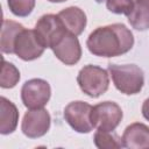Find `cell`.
I'll list each match as a JSON object with an SVG mask.
<instances>
[{
    "label": "cell",
    "mask_w": 149,
    "mask_h": 149,
    "mask_svg": "<svg viewBox=\"0 0 149 149\" xmlns=\"http://www.w3.org/2000/svg\"><path fill=\"white\" fill-rule=\"evenodd\" d=\"M36 0H7V5L9 10L19 17H26L28 16L34 7H35Z\"/></svg>",
    "instance_id": "18"
},
{
    "label": "cell",
    "mask_w": 149,
    "mask_h": 149,
    "mask_svg": "<svg viewBox=\"0 0 149 149\" xmlns=\"http://www.w3.org/2000/svg\"><path fill=\"white\" fill-rule=\"evenodd\" d=\"M108 71L114 86L123 94H136L144 85V73L135 64H109Z\"/></svg>",
    "instance_id": "2"
},
{
    "label": "cell",
    "mask_w": 149,
    "mask_h": 149,
    "mask_svg": "<svg viewBox=\"0 0 149 149\" xmlns=\"http://www.w3.org/2000/svg\"><path fill=\"white\" fill-rule=\"evenodd\" d=\"M77 83L86 95L98 98L108 90L109 74L105 69L88 64L81 68L78 72Z\"/></svg>",
    "instance_id": "3"
},
{
    "label": "cell",
    "mask_w": 149,
    "mask_h": 149,
    "mask_svg": "<svg viewBox=\"0 0 149 149\" xmlns=\"http://www.w3.org/2000/svg\"><path fill=\"white\" fill-rule=\"evenodd\" d=\"M19 111L16 106L5 97L0 98V133L7 135L17 127Z\"/></svg>",
    "instance_id": "13"
},
{
    "label": "cell",
    "mask_w": 149,
    "mask_h": 149,
    "mask_svg": "<svg viewBox=\"0 0 149 149\" xmlns=\"http://www.w3.org/2000/svg\"><path fill=\"white\" fill-rule=\"evenodd\" d=\"M48 1H50V2H64L66 0H48Z\"/></svg>",
    "instance_id": "21"
},
{
    "label": "cell",
    "mask_w": 149,
    "mask_h": 149,
    "mask_svg": "<svg viewBox=\"0 0 149 149\" xmlns=\"http://www.w3.org/2000/svg\"><path fill=\"white\" fill-rule=\"evenodd\" d=\"M127 19L134 29L140 31L147 30L149 28V0H134Z\"/></svg>",
    "instance_id": "14"
},
{
    "label": "cell",
    "mask_w": 149,
    "mask_h": 149,
    "mask_svg": "<svg viewBox=\"0 0 149 149\" xmlns=\"http://www.w3.org/2000/svg\"><path fill=\"white\" fill-rule=\"evenodd\" d=\"M19 80H20V72H19L17 68L14 64H12L2 58L0 86L2 88H12L19 83Z\"/></svg>",
    "instance_id": "17"
},
{
    "label": "cell",
    "mask_w": 149,
    "mask_h": 149,
    "mask_svg": "<svg viewBox=\"0 0 149 149\" xmlns=\"http://www.w3.org/2000/svg\"><path fill=\"white\" fill-rule=\"evenodd\" d=\"M134 0H106V7L114 14L128 15L133 8Z\"/></svg>",
    "instance_id": "19"
},
{
    "label": "cell",
    "mask_w": 149,
    "mask_h": 149,
    "mask_svg": "<svg viewBox=\"0 0 149 149\" xmlns=\"http://www.w3.org/2000/svg\"><path fill=\"white\" fill-rule=\"evenodd\" d=\"M93 141L97 148L99 149H115L123 147L122 139H120L113 132L97 130L93 136Z\"/></svg>",
    "instance_id": "16"
},
{
    "label": "cell",
    "mask_w": 149,
    "mask_h": 149,
    "mask_svg": "<svg viewBox=\"0 0 149 149\" xmlns=\"http://www.w3.org/2000/svg\"><path fill=\"white\" fill-rule=\"evenodd\" d=\"M51 95V88L47 80L33 78L27 80L21 88V100L29 109L43 108Z\"/></svg>",
    "instance_id": "6"
},
{
    "label": "cell",
    "mask_w": 149,
    "mask_h": 149,
    "mask_svg": "<svg viewBox=\"0 0 149 149\" xmlns=\"http://www.w3.org/2000/svg\"><path fill=\"white\" fill-rule=\"evenodd\" d=\"M92 109L93 106L85 101H72L68 104L64 108V119L69 126L77 133L86 134L90 133L93 128L92 121Z\"/></svg>",
    "instance_id": "5"
},
{
    "label": "cell",
    "mask_w": 149,
    "mask_h": 149,
    "mask_svg": "<svg viewBox=\"0 0 149 149\" xmlns=\"http://www.w3.org/2000/svg\"><path fill=\"white\" fill-rule=\"evenodd\" d=\"M51 118L47 109L36 108L24 113L21 123L22 133L29 139H38L45 135L50 128Z\"/></svg>",
    "instance_id": "9"
},
{
    "label": "cell",
    "mask_w": 149,
    "mask_h": 149,
    "mask_svg": "<svg viewBox=\"0 0 149 149\" xmlns=\"http://www.w3.org/2000/svg\"><path fill=\"white\" fill-rule=\"evenodd\" d=\"M142 115L146 120L149 121V98H147L144 101H143V105H142Z\"/></svg>",
    "instance_id": "20"
},
{
    "label": "cell",
    "mask_w": 149,
    "mask_h": 149,
    "mask_svg": "<svg viewBox=\"0 0 149 149\" xmlns=\"http://www.w3.org/2000/svg\"><path fill=\"white\" fill-rule=\"evenodd\" d=\"M34 30L43 47L50 49L55 47L68 33L59 16L55 14L42 15L36 22Z\"/></svg>",
    "instance_id": "4"
},
{
    "label": "cell",
    "mask_w": 149,
    "mask_h": 149,
    "mask_svg": "<svg viewBox=\"0 0 149 149\" xmlns=\"http://www.w3.org/2000/svg\"><path fill=\"white\" fill-rule=\"evenodd\" d=\"M24 27L12 20H3L1 28V51L3 54H14V42L17 34Z\"/></svg>",
    "instance_id": "15"
},
{
    "label": "cell",
    "mask_w": 149,
    "mask_h": 149,
    "mask_svg": "<svg viewBox=\"0 0 149 149\" xmlns=\"http://www.w3.org/2000/svg\"><path fill=\"white\" fill-rule=\"evenodd\" d=\"M122 109L114 101H102L93 106L92 121L98 130L113 132L122 120Z\"/></svg>",
    "instance_id": "7"
},
{
    "label": "cell",
    "mask_w": 149,
    "mask_h": 149,
    "mask_svg": "<svg viewBox=\"0 0 149 149\" xmlns=\"http://www.w3.org/2000/svg\"><path fill=\"white\" fill-rule=\"evenodd\" d=\"M123 147L130 149H149V127L141 122L127 126L122 134Z\"/></svg>",
    "instance_id": "11"
},
{
    "label": "cell",
    "mask_w": 149,
    "mask_h": 149,
    "mask_svg": "<svg viewBox=\"0 0 149 149\" xmlns=\"http://www.w3.org/2000/svg\"><path fill=\"white\" fill-rule=\"evenodd\" d=\"M44 47L40 42L34 29L23 28L14 42V54L22 61H34L44 52Z\"/></svg>",
    "instance_id": "8"
},
{
    "label": "cell",
    "mask_w": 149,
    "mask_h": 149,
    "mask_svg": "<svg viewBox=\"0 0 149 149\" xmlns=\"http://www.w3.org/2000/svg\"><path fill=\"white\" fill-rule=\"evenodd\" d=\"M134 45L133 33L123 23L95 28L87 37L86 47L99 57H115L128 52Z\"/></svg>",
    "instance_id": "1"
},
{
    "label": "cell",
    "mask_w": 149,
    "mask_h": 149,
    "mask_svg": "<svg viewBox=\"0 0 149 149\" xmlns=\"http://www.w3.org/2000/svg\"><path fill=\"white\" fill-rule=\"evenodd\" d=\"M57 15L62 20L66 31L76 36L80 35L84 31L87 20H86V14L79 7L71 6V7L64 8Z\"/></svg>",
    "instance_id": "12"
},
{
    "label": "cell",
    "mask_w": 149,
    "mask_h": 149,
    "mask_svg": "<svg viewBox=\"0 0 149 149\" xmlns=\"http://www.w3.org/2000/svg\"><path fill=\"white\" fill-rule=\"evenodd\" d=\"M55 56L65 65H74L81 57V47L76 35L66 33L62 40L51 48Z\"/></svg>",
    "instance_id": "10"
}]
</instances>
